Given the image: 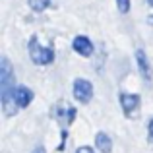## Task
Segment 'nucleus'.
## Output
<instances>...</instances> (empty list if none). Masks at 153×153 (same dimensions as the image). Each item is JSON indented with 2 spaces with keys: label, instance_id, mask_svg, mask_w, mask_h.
I'll list each match as a JSON object with an SVG mask.
<instances>
[{
  "label": "nucleus",
  "instance_id": "obj_14",
  "mask_svg": "<svg viewBox=\"0 0 153 153\" xmlns=\"http://www.w3.org/2000/svg\"><path fill=\"white\" fill-rule=\"evenodd\" d=\"M147 2H149V6H151V8H153V0H147Z\"/></svg>",
  "mask_w": 153,
  "mask_h": 153
},
{
  "label": "nucleus",
  "instance_id": "obj_12",
  "mask_svg": "<svg viewBox=\"0 0 153 153\" xmlns=\"http://www.w3.org/2000/svg\"><path fill=\"white\" fill-rule=\"evenodd\" d=\"M76 153H95V151L91 149V147H87V146H82V147H78V149H76Z\"/></svg>",
  "mask_w": 153,
  "mask_h": 153
},
{
  "label": "nucleus",
  "instance_id": "obj_4",
  "mask_svg": "<svg viewBox=\"0 0 153 153\" xmlns=\"http://www.w3.org/2000/svg\"><path fill=\"white\" fill-rule=\"evenodd\" d=\"M118 101H120V107H122L124 114L132 116L140 108V101H142V99H140V95H136V93H120Z\"/></svg>",
  "mask_w": 153,
  "mask_h": 153
},
{
  "label": "nucleus",
  "instance_id": "obj_5",
  "mask_svg": "<svg viewBox=\"0 0 153 153\" xmlns=\"http://www.w3.org/2000/svg\"><path fill=\"white\" fill-rule=\"evenodd\" d=\"M72 49L78 52L79 56H91L93 54V43L85 35H76L74 41H72Z\"/></svg>",
  "mask_w": 153,
  "mask_h": 153
},
{
  "label": "nucleus",
  "instance_id": "obj_3",
  "mask_svg": "<svg viewBox=\"0 0 153 153\" xmlns=\"http://www.w3.org/2000/svg\"><path fill=\"white\" fill-rule=\"evenodd\" d=\"M72 93H74L76 101L85 105L93 97V85H91V82H87V79L78 78V79H74V89H72Z\"/></svg>",
  "mask_w": 153,
  "mask_h": 153
},
{
  "label": "nucleus",
  "instance_id": "obj_10",
  "mask_svg": "<svg viewBox=\"0 0 153 153\" xmlns=\"http://www.w3.org/2000/svg\"><path fill=\"white\" fill-rule=\"evenodd\" d=\"M116 8L120 14H128L130 12V0H116Z\"/></svg>",
  "mask_w": 153,
  "mask_h": 153
},
{
  "label": "nucleus",
  "instance_id": "obj_6",
  "mask_svg": "<svg viewBox=\"0 0 153 153\" xmlns=\"http://www.w3.org/2000/svg\"><path fill=\"white\" fill-rule=\"evenodd\" d=\"M14 101H16V105H18L19 108L27 107V105L33 101V91H31L29 87H25V85L16 87V91H14Z\"/></svg>",
  "mask_w": 153,
  "mask_h": 153
},
{
  "label": "nucleus",
  "instance_id": "obj_11",
  "mask_svg": "<svg viewBox=\"0 0 153 153\" xmlns=\"http://www.w3.org/2000/svg\"><path fill=\"white\" fill-rule=\"evenodd\" d=\"M147 140H149V143H153V116L147 124Z\"/></svg>",
  "mask_w": 153,
  "mask_h": 153
},
{
  "label": "nucleus",
  "instance_id": "obj_1",
  "mask_svg": "<svg viewBox=\"0 0 153 153\" xmlns=\"http://www.w3.org/2000/svg\"><path fill=\"white\" fill-rule=\"evenodd\" d=\"M0 85H2V105H4V112L8 116H12L16 112V107H12L14 101V68L8 62V58L4 56L0 62Z\"/></svg>",
  "mask_w": 153,
  "mask_h": 153
},
{
  "label": "nucleus",
  "instance_id": "obj_13",
  "mask_svg": "<svg viewBox=\"0 0 153 153\" xmlns=\"http://www.w3.org/2000/svg\"><path fill=\"white\" fill-rule=\"evenodd\" d=\"M33 153H45V147H35Z\"/></svg>",
  "mask_w": 153,
  "mask_h": 153
},
{
  "label": "nucleus",
  "instance_id": "obj_2",
  "mask_svg": "<svg viewBox=\"0 0 153 153\" xmlns=\"http://www.w3.org/2000/svg\"><path fill=\"white\" fill-rule=\"evenodd\" d=\"M27 51H29V58L33 60V64L37 66H47L54 60V51L51 47H45L39 43L37 37H31L27 43Z\"/></svg>",
  "mask_w": 153,
  "mask_h": 153
},
{
  "label": "nucleus",
  "instance_id": "obj_7",
  "mask_svg": "<svg viewBox=\"0 0 153 153\" xmlns=\"http://www.w3.org/2000/svg\"><path fill=\"white\" fill-rule=\"evenodd\" d=\"M136 62H138V70H140V74L143 76V79H151V64H149L147 54L142 49L136 51Z\"/></svg>",
  "mask_w": 153,
  "mask_h": 153
},
{
  "label": "nucleus",
  "instance_id": "obj_9",
  "mask_svg": "<svg viewBox=\"0 0 153 153\" xmlns=\"http://www.w3.org/2000/svg\"><path fill=\"white\" fill-rule=\"evenodd\" d=\"M27 4H29V8L33 12H45L49 8L51 0H27Z\"/></svg>",
  "mask_w": 153,
  "mask_h": 153
},
{
  "label": "nucleus",
  "instance_id": "obj_8",
  "mask_svg": "<svg viewBox=\"0 0 153 153\" xmlns=\"http://www.w3.org/2000/svg\"><path fill=\"white\" fill-rule=\"evenodd\" d=\"M95 146H97V149L101 153H111L112 151V140L108 138L105 132H97V136H95Z\"/></svg>",
  "mask_w": 153,
  "mask_h": 153
}]
</instances>
